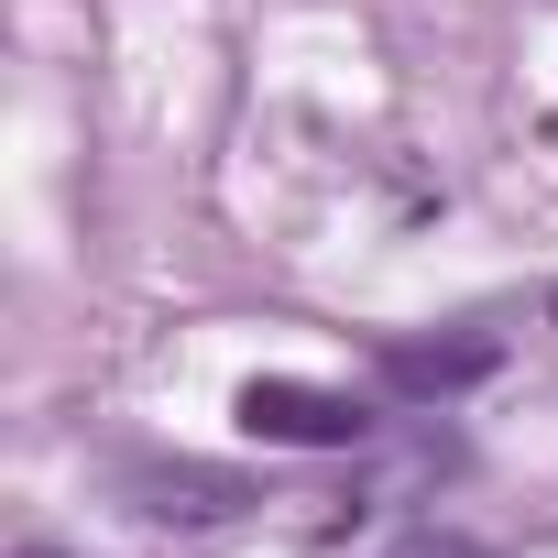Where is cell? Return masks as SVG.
<instances>
[{
  "label": "cell",
  "instance_id": "obj_1",
  "mask_svg": "<svg viewBox=\"0 0 558 558\" xmlns=\"http://www.w3.org/2000/svg\"><path fill=\"white\" fill-rule=\"evenodd\" d=\"M110 493H121L143 525H230V514L263 504L241 471H208V460H121Z\"/></svg>",
  "mask_w": 558,
  "mask_h": 558
},
{
  "label": "cell",
  "instance_id": "obj_2",
  "mask_svg": "<svg viewBox=\"0 0 558 558\" xmlns=\"http://www.w3.org/2000/svg\"><path fill=\"white\" fill-rule=\"evenodd\" d=\"M241 427L274 438V449H362V438H373V405H362V395H329V384L263 373V384H241Z\"/></svg>",
  "mask_w": 558,
  "mask_h": 558
},
{
  "label": "cell",
  "instance_id": "obj_3",
  "mask_svg": "<svg viewBox=\"0 0 558 558\" xmlns=\"http://www.w3.org/2000/svg\"><path fill=\"white\" fill-rule=\"evenodd\" d=\"M493 362H504V340H384V384H395V395H416V405H427V395L449 405V395H460V384H482Z\"/></svg>",
  "mask_w": 558,
  "mask_h": 558
},
{
  "label": "cell",
  "instance_id": "obj_4",
  "mask_svg": "<svg viewBox=\"0 0 558 558\" xmlns=\"http://www.w3.org/2000/svg\"><path fill=\"white\" fill-rule=\"evenodd\" d=\"M384 558H493V547H482V536H460V525H405Z\"/></svg>",
  "mask_w": 558,
  "mask_h": 558
},
{
  "label": "cell",
  "instance_id": "obj_5",
  "mask_svg": "<svg viewBox=\"0 0 558 558\" xmlns=\"http://www.w3.org/2000/svg\"><path fill=\"white\" fill-rule=\"evenodd\" d=\"M23 558H66V547H23Z\"/></svg>",
  "mask_w": 558,
  "mask_h": 558
}]
</instances>
